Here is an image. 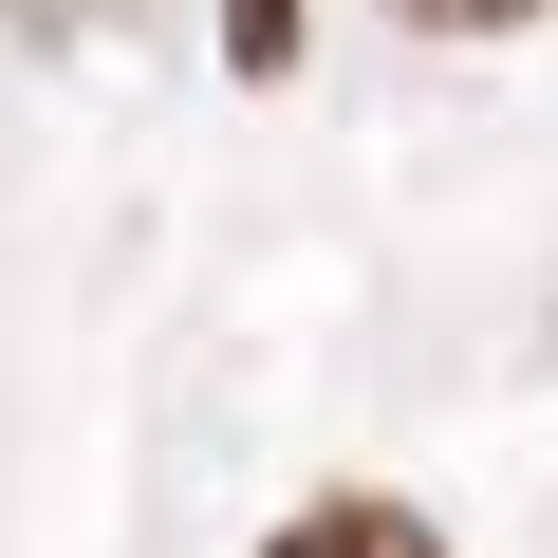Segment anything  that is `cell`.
<instances>
[{
	"label": "cell",
	"mask_w": 558,
	"mask_h": 558,
	"mask_svg": "<svg viewBox=\"0 0 558 558\" xmlns=\"http://www.w3.org/2000/svg\"><path fill=\"white\" fill-rule=\"evenodd\" d=\"M260 558H447V521H410V502H373V484H336V502H299Z\"/></svg>",
	"instance_id": "1"
},
{
	"label": "cell",
	"mask_w": 558,
	"mask_h": 558,
	"mask_svg": "<svg viewBox=\"0 0 558 558\" xmlns=\"http://www.w3.org/2000/svg\"><path fill=\"white\" fill-rule=\"evenodd\" d=\"M299 38H317L299 0H223V75H242V94H260V75H299Z\"/></svg>",
	"instance_id": "2"
},
{
	"label": "cell",
	"mask_w": 558,
	"mask_h": 558,
	"mask_svg": "<svg viewBox=\"0 0 558 558\" xmlns=\"http://www.w3.org/2000/svg\"><path fill=\"white\" fill-rule=\"evenodd\" d=\"M391 20H410V38H539L558 0H391Z\"/></svg>",
	"instance_id": "3"
},
{
	"label": "cell",
	"mask_w": 558,
	"mask_h": 558,
	"mask_svg": "<svg viewBox=\"0 0 558 558\" xmlns=\"http://www.w3.org/2000/svg\"><path fill=\"white\" fill-rule=\"evenodd\" d=\"M0 20H20V57H75V38H112L131 0H0Z\"/></svg>",
	"instance_id": "4"
}]
</instances>
